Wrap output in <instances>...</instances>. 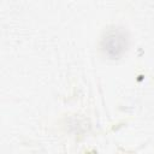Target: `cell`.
Masks as SVG:
<instances>
[{
    "mask_svg": "<svg viewBox=\"0 0 154 154\" xmlns=\"http://www.w3.org/2000/svg\"><path fill=\"white\" fill-rule=\"evenodd\" d=\"M126 37L125 34L120 30L109 31L103 38V51L111 57H119L126 49Z\"/></svg>",
    "mask_w": 154,
    "mask_h": 154,
    "instance_id": "1",
    "label": "cell"
}]
</instances>
